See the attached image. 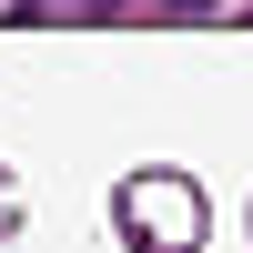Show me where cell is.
I'll return each mask as SVG.
<instances>
[{"label":"cell","instance_id":"7a4b0ae2","mask_svg":"<svg viewBox=\"0 0 253 253\" xmlns=\"http://www.w3.org/2000/svg\"><path fill=\"white\" fill-rule=\"evenodd\" d=\"M10 223H20V193H10V172H0V243H10Z\"/></svg>","mask_w":253,"mask_h":253},{"label":"cell","instance_id":"6da1fadb","mask_svg":"<svg viewBox=\"0 0 253 253\" xmlns=\"http://www.w3.org/2000/svg\"><path fill=\"white\" fill-rule=\"evenodd\" d=\"M112 223H122L142 253H203L213 203H203V182H193V172H132V182L112 193Z\"/></svg>","mask_w":253,"mask_h":253}]
</instances>
